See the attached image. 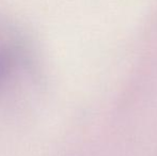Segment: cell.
I'll return each mask as SVG.
<instances>
[{
  "mask_svg": "<svg viewBox=\"0 0 157 156\" xmlns=\"http://www.w3.org/2000/svg\"><path fill=\"white\" fill-rule=\"evenodd\" d=\"M28 43L21 32L8 23H0V94L12 88L25 71L29 59Z\"/></svg>",
  "mask_w": 157,
  "mask_h": 156,
  "instance_id": "cell-1",
  "label": "cell"
}]
</instances>
